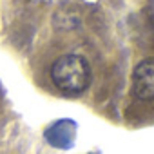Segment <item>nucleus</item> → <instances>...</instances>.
<instances>
[{
    "instance_id": "1",
    "label": "nucleus",
    "mask_w": 154,
    "mask_h": 154,
    "mask_svg": "<svg viewBox=\"0 0 154 154\" xmlns=\"http://www.w3.org/2000/svg\"><path fill=\"white\" fill-rule=\"evenodd\" d=\"M91 65L80 54H63L51 67V80L65 96H80L91 85Z\"/></svg>"
},
{
    "instance_id": "2",
    "label": "nucleus",
    "mask_w": 154,
    "mask_h": 154,
    "mask_svg": "<svg viewBox=\"0 0 154 154\" xmlns=\"http://www.w3.org/2000/svg\"><path fill=\"white\" fill-rule=\"evenodd\" d=\"M132 93L140 100H154V58H145L132 71Z\"/></svg>"
},
{
    "instance_id": "3",
    "label": "nucleus",
    "mask_w": 154,
    "mask_h": 154,
    "mask_svg": "<svg viewBox=\"0 0 154 154\" xmlns=\"http://www.w3.org/2000/svg\"><path fill=\"white\" fill-rule=\"evenodd\" d=\"M45 141L56 149H71L76 138V123L72 120H58L44 132Z\"/></svg>"
}]
</instances>
